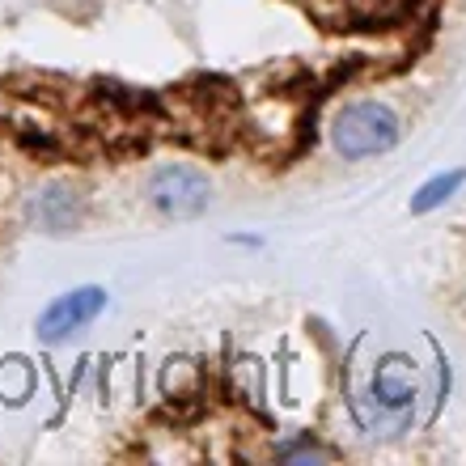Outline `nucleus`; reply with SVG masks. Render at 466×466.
Segmentation results:
<instances>
[{
  "instance_id": "nucleus-4",
  "label": "nucleus",
  "mask_w": 466,
  "mask_h": 466,
  "mask_svg": "<svg viewBox=\"0 0 466 466\" xmlns=\"http://www.w3.org/2000/svg\"><path fill=\"white\" fill-rule=\"evenodd\" d=\"M26 212L42 233H72L85 225V195L72 182H47L30 195Z\"/></svg>"
},
{
  "instance_id": "nucleus-2",
  "label": "nucleus",
  "mask_w": 466,
  "mask_h": 466,
  "mask_svg": "<svg viewBox=\"0 0 466 466\" xmlns=\"http://www.w3.org/2000/svg\"><path fill=\"white\" fill-rule=\"evenodd\" d=\"M144 191H149V204L170 220H191V217H200V212H208V204H212V182H208V174L195 170V165H182V162L157 165Z\"/></svg>"
},
{
  "instance_id": "nucleus-6",
  "label": "nucleus",
  "mask_w": 466,
  "mask_h": 466,
  "mask_svg": "<svg viewBox=\"0 0 466 466\" xmlns=\"http://www.w3.org/2000/svg\"><path fill=\"white\" fill-rule=\"evenodd\" d=\"M466 182V170L458 165V170H441V174H433V179L420 187V191L412 195V212L415 217H424V212H433V208H441L445 200H450L458 187Z\"/></svg>"
},
{
  "instance_id": "nucleus-3",
  "label": "nucleus",
  "mask_w": 466,
  "mask_h": 466,
  "mask_svg": "<svg viewBox=\"0 0 466 466\" xmlns=\"http://www.w3.org/2000/svg\"><path fill=\"white\" fill-rule=\"evenodd\" d=\"M102 310H107V293H102L98 284L72 288V293L55 297V302L39 314V340L42 343H64L69 335H77V331L89 327Z\"/></svg>"
},
{
  "instance_id": "nucleus-5",
  "label": "nucleus",
  "mask_w": 466,
  "mask_h": 466,
  "mask_svg": "<svg viewBox=\"0 0 466 466\" xmlns=\"http://www.w3.org/2000/svg\"><path fill=\"white\" fill-rule=\"evenodd\" d=\"M369 395L377 407L386 412H403L415 403V360H407L403 352H390V357L377 360L369 382Z\"/></svg>"
},
{
  "instance_id": "nucleus-7",
  "label": "nucleus",
  "mask_w": 466,
  "mask_h": 466,
  "mask_svg": "<svg viewBox=\"0 0 466 466\" xmlns=\"http://www.w3.org/2000/svg\"><path fill=\"white\" fill-rule=\"evenodd\" d=\"M280 458H284V462H322V458H327V450H318L314 441L310 437H302V441H288V445H280Z\"/></svg>"
},
{
  "instance_id": "nucleus-1",
  "label": "nucleus",
  "mask_w": 466,
  "mask_h": 466,
  "mask_svg": "<svg viewBox=\"0 0 466 466\" xmlns=\"http://www.w3.org/2000/svg\"><path fill=\"white\" fill-rule=\"evenodd\" d=\"M331 144L343 162L390 153L398 144V115L386 102H348L331 119Z\"/></svg>"
}]
</instances>
